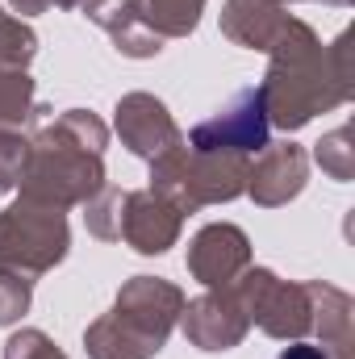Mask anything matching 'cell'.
Here are the masks:
<instances>
[{"label": "cell", "instance_id": "obj_11", "mask_svg": "<svg viewBox=\"0 0 355 359\" xmlns=\"http://www.w3.org/2000/svg\"><path fill=\"white\" fill-rule=\"evenodd\" d=\"M247 188L255 196V205H284L288 196H297L305 188V151L297 142H280L264 147L260 163L247 172Z\"/></svg>", "mask_w": 355, "mask_h": 359}, {"label": "cell", "instance_id": "obj_22", "mask_svg": "<svg viewBox=\"0 0 355 359\" xmlns=\"http://www.w3.org/2000/svg\"><path fill=\"white\" fill-rule=\"evenodd\" d=\"M46 4H55V0H13V8H17V13H42Z\"/></svg>", "mask_w": 355, "mask_h": 359}, {"label": "cell", "instance_id": "obj_12", "mask_svg": "<svg viewBox=\"0 0 355 359\" xmlns=\"http://www.w3.org/2000/svg\"><path fill=\"white\" fill-rule=\"evenodd\" d=\"M284 25H288V13H280V4L272 0H226V13H222V29L251 50H272Z\"/></svg>", "mask_w": 355, "mask_h": 359}, {"label": "cell", "instance_id": "obj_1", "mask_svg": "<svg viewBox=\"0 0 355 359\" xmlns=\"http://www.w3.org/2000/svg\"><path fill=\"white\" fill-rule=\"evenodd\" d=\"M272 72L260 84L267 109V126L280 130H301L314 113L335 109L351 96V67H347V34L335 42V50L326 55L318 34L288 17V25L280 29V38L272 42Z\"/></svg>", "mask_w": 355, "mask_h": 359}, {"label": "cell", "instance_id": "obj_2", "mask_svg": "<svg viewBox=\"0 0 355 359\" xmlns=\"http://www.w3.org/2000/svg\"><path fill=\"white\" fill-rule=\"evenodd\" d=\"M105 126L84 113V109H67L59 121H51L25 155V172H21V196L67 209V205H88L92 196L105 188Z\"/></svg>", "mask_w": 355, "mask_h": 359}, {"label": "cell", "instance_id": "obj_13", "mask_svg": "<svg viewBox=\"0 0 355 359\" xmlns=\"http://www.w3.org/2000/svg\"><path fill=\"white\" fill-rule=\"evenodd\" d=\"M126 8L147 34L168 42V38H184V34L196 29V17H201L205 0H126Z\"/></svg>", "mask_w": 355, "mask_h": 359}, {"label": "cell", "instance_id": "obj_6", "mask_svg": "<svg viewBox=\"0 0 355 359\" xmlns=\"http://www.w3.org/2000/svg\"><path fill=\"white\" fill-rule=\"evenodd\" d=\"M264 147H267V109L260 88L239 92L217 117H209L192 130V151H205V155H251V151H264Z\"/></svg>", "mask_w": 355, "mask_h": 359}, {"label": "cell", "instance_id": "obj_21", "mask_svg": "<svg viewBox=\"0 0 355 359\" xmlns=\"http://www.w3.org/2000/svg\"><path fill=\"white\" fill-rule=\"evenodd\" d=\"M276 359H330V351H326V347H309V343H297V347L280 351Z\"/></svg>", "mask_w": 355, "mask_h": 359}, {"label": "cell", "instance_id": "obj_15", "mask_svg": "<svg viewBox=\"0 0 355 359\" xmlns=\"http://www.w3.org/2000/svg\"><path fill=\"white\" fill-rule=\"evenodd\" d=\"M38 50V38L29 25L13 21V17H0V67H25Z\"/></svg>", "mask_w": 355, "mask_h": 359}, {"label": "cell", "instance_id": "obj_10", "mask_svg": "<svg viewBox=\"0 0 355 359\" xmlns=\"http://www.w3.org/2000/svg\"><path fill=\"white\" fill-rule=\"evenodd\" d=\"M247 264H251V243L239 226H226V222L205 226L188 247V271L209 288L230 284L239 271H247Z\"/></svg>", "mask_w": 355, "mask_h": 359}, {"label": "cell", "instance_id": "obj_19", "mask_svg": "<svg viewBox=\"0 0 355 359\" xmlns=\"http://www.w3.org/2000/svg\"><path fill=\"white\" fill-rule=\"evenodd\" d=\"M318 163H322L326 176L351 180V147H347V130H335L330 138L318 142Z\"/></svg>", "mask_w": 355, "mask_h": 359}, {"label": "cell", "instance_id": "obj_17", "mask_svg": "<svg viewBox=\"0 0 355 359\" xmlns=\"http://www.w3.org/2000/svg\"><path fill=\"white\" fill-rule=\"evenodd\" d=\"M25 155H29V142L13 130H0V192L17 188L21 172H25Z\"/></svg>", "mask_w": 355, "mask_h": 359}, {"label": "cell", "instance_id": "obj_23", "mask_svg": "<svg viewBox=\"0 0 355 359\" xmlns=\"http://www.w3.org/2000/svg\"><path fill=\"white\" fill-rule=\"evenodd\" d=\"M272 4H276V0H272ZM330 4H343V0H330Z\"/></svg>", "mask_w": 355, "mask_h": 359}, {"label": "cell", "instance_id": "obj_5", "mask_svg": "<svg viewBox=\"0 0 355 359\" xmlns=\"http://www.w3.org/2000/svg\"><path fill=\"white\" fill-rule=\"evenodd\" d=\"M67 255V222L63 209L21 196L0 213V271L42 276Z\"/></svg>", "mask_w": 355, "mask_h": 359}, {"label": "cell", "instance_id": "obj_3", "mask_svg": "<svg viewBox=\"0 0 355 359\" xmlns=\"http://www.w3.org/2000/svg\"><path fill=\"white\" fill-rule=\"evenodd\" d=\"M180 309H184V292L168 280L155 276H134L113 309L105 318H96L84 334L92 359H151L159 355V347L168 343L172 326H176Z\"/></svg>", "mask_w": 355, "mask_h": 359}, {"label": "cell", "instance_id": "obj_18", "mask_svg": "<svg viewBox=\"0 0 355 359\" xmlns=\"http://www.w3.org/2000/svg\"><path fill=\"white\" fill-rule=\"evenodd\" d=\"M29 276H17V271H0V326L17 322L25 309H29Z\"/></svg>", "mask_w": 355, "mask_h": 359}, {"label": "cell", "instance_id": "obj_4", "mask_svg": "<svg viewBox=\"0 0 355 359\" xmlns=\"http://www.w3.org/2000/svg\"><path fill=\"white\" fill-rule=\"evenodd\" d=\"M247 155H205V151H168L151 163V192L168 196L180 213L230 201L247 188Z\"/></svg>", "mask_w": 355, "mask_h": 359}, {"label": "cell", "instance_id": "obj_14", "mask_svg": "<svg viewBox=\"0 0 355 359\" xmlns=\"http://www.w3.org/2000/svg\"><path fill=\"white\" fill-rule=\"evenodd\" d=\"M34 117V80L25 67H0V130H21Z\"/></svg>", "mask_w": 355, "mask_h": 359}, {"label": "cell", "instance_id": "obj_8", "mask_svg": "<svg viewBox=\"0 0 355 359\" xmlns=\"http://www.w3.org/2000/svg\"><path fill=\"white\" fill-rule=\"evenodd\" d=\"M117 134H121V142H126L134 155H142V159H151V163H155L159 155L184 147V138H180L176 121L168 117L163 100H155V96H147V92H130L126 100H117Z\"/></svg>", "mask_w": 355, "mask_h": 359}, {"label": "cell", "instance_id": "obj_20", "mask_svg": "<svg viewBox=\"0 0 355 359\" xmlns=\"http://www.w3.org/2000/svg\"><path fill=\"white\" fill-rule=\"evenodd\" d=\"M4 359H67L42 330H21V334H13L8 339V347H4Z\"/></svg>", "mask_w": 355, "mask_h": 359}, {"label": "cell", "instance_id": "obj_9", "mask_svg": "<svg viewBox=\"0 0 355 359\" xmlns=\"http://www.w3.org/2000/svg\"><path fill=\"white\" fill-rule=\"evenodd\" d=\"M180 234V209L159 196V192H126L121 196V230L117 238H126L138 255H163Z\"/></svg>", "mask_w": 355, "mask_h": 359}, {"label": "cell", "instance_id": "obj_7", "mask_svg": "<svg viewBox=\"0 0 355 359\" xmlns=\"http://www.w3.org/2000/svg\"><path fill=\"white\" fill-rule=\"evenodd\" d=\"M180 313H184V334L201 351H230L251 330V313H247V301H243L239 280L222 284V292H209V297L192 301Z\"/></svg>", "mask_w": 355, "mask_h": 359}, {"label": "cell", "instance_id": "obj_16", "mask_svg": "<svg viewBox=\"0 0 355 359\" xmlns=\"http://www.w3.org/2000/svg\"><path fill=\"white\" fill-rule=\"evenodd\" d=\"M121 196L126 192H117V188H100L88 201V230L96 238H117V230H121Z\"/></svg>", "mask_w": 355, "mask_h": 359}]
</instances>
